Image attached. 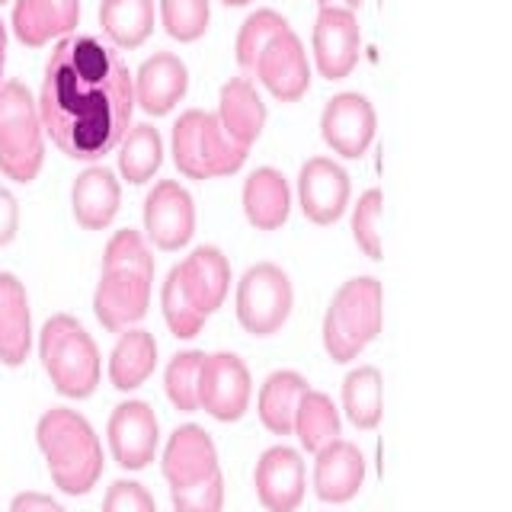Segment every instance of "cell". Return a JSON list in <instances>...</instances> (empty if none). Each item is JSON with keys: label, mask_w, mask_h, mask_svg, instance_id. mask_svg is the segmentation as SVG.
Masks as SVG:
<instances>
[{"label": "cell", "mask_w": 512, "mask_h": 512, "mask_svg": "<svg viewBox=\"0 0 512 512\" xmlns=\"http://www.w3.org/2000/svg\"><path fill=\"white\" fill-rule=\"evenodd\" d=\"M16 231H20V202L10 189L0 186V247L13 244Z\"/></svg>", "instance_id": "40"}, {"label": "cell", "mask_w": 512, "mask_h": 512, "mask_svg": "<svg viewBox=\"0 0 512 512\" xmlns=\"http://www.w3.org/2000/svg\"><path fill=\"white\" fill-rule=\"evenodd\" d=\"M151 276L135 269H103L100 285L93 292V314L109 333L135 327L148 314L151 304Z\"/></svg>", "instance_id": "9"}, {"label": "cell", "mask_w": 512, "mask_h": 512, "mask_svg": "<svg viewBox=\"0 0 512 512\" xmlns=\"http://www.w3.org/2000/svg\"><path fill=\"white\" fill-rule=\"evenodd\" d=\"M10 512H64L61 503H55L52 496L36 493V490H26V493H16Z\"/></svg>", "instance_id": "41"}, {"label": "cell", "mask_w": 512, "mask_h": 512, "mask_svg": "<svg viewBox=\"0 0 512 512\" xmlns=\"http://www.w3.org/2000/svg\"><path fill=\"white\" fill-rule=\"evenodd\" d=\"M42 132L71 160L106 157L132 128L135 80L112 45L93 36H64L45 61L39 93Z\"/></svg>", "instance_id": "1"}, {"label": "cell", "mask_w": 512, "mask_h": 512, "mask_svg": "<svg viewBox=\"0 0 512 512\" xmlns=\"http://www.w3.org/2000/svg\"><path fill=\"white\" fill-rule=\"evenodd\" d=\"M45 141L32 93L20 84L0 87V173L13 183H32L42 170Z\"/></svg>", "instance_id": "5"}, {"label": "cell", "mask_w": 512, "mask_h": 512, "mask_svg": "<svg viewBox=\"0 0 512 512\" xmlns=\"http://www.w3.org/2000/svg\"><path fill=\"white\" fill-rule=\"evenodd\" d=\"M157 368V343L148 330L128 327L119 343L109 352V381L116 391H135L154 375Z\"/></svg>", "instance_id": "26"}, {"label": "cell", "mask_w": 512, "mask_h": 512, "mask_svg": "<svg viewBox=\"0 0 512 512\" xmlns=\"http://www.w3.org/2000/svg\"><path fill=\"white\" fill-rule=\"evenodd\" d=\"M375 125V109L362 93H336L320 116V135L340 157L356 160L372 144Z\"/></svg>", "instance_id": "13"}, {"label": "cell", "mask_w": 512, "mask_h": 512, "mask_svg": "<svg viewBox=\"0 0 512 512\" xmlns=\"http://www.w3.org/2000/svg\"><path fill=\"white\" fill-rule=\"evenodd\" d=\"M100 26L112 48H138L154 32V0H103Z\"/></svg>", "instance_id": "27"}, {"label": "cell", "mask_w": 512, "mask_h": 512, "mask_svg": "<svg viewBox=\"0 0 512 512\" xmlns=\"http://www.w3.org/2000/svg\"><path fill=\"white\" fill-rule=\"evenodd\" d=\"M103 269H135V272H144V276L154 279V256L138 231L125 228V231L112 234V240L106 244Z\"/></svg>", "instance_id": "36"}, {"label": "cell", "mask_w": 512, "mask_h": 512, "mask_svg": "<svg viewBox=\"0 0 512 512\" xmlns=\"http://www.w3.org/2000/svg\"><path fill=\"white\" fill-rule=\"evenodd\" d=\"M103 512H157L154 496L135 480H116L103 496Z\"/></svg>", "instance_id": "39"}, {"label": "cell", "mask_w": 512, "mask_h": 512, "mask_svg": "<svg viewBox=\"0 0 512 512\" xmlns=\"http://www.w3.org/2000/svg\"><path fill=\"white\" fill-rule=\"evenodd\" d=\"M295 292L276 263H256L237 282V320L250 336H272L292 314Z\"/></svg>", "instance_id": "7"}, {"label": "cell", "mask_w": 512, "mask_h": 512, "mask_svg": "<svg viewBox=\"0 0 512 512\" xmlns=\"http://www.w3.org/2000/svg\"><path fill=\"white\" fill-rule=\"evenodd\" d=\"M381 192L368 189L365 196L359 199L356 212H352V237H356L359 250L368 256V260H381Z\"/></svg>", "instance_id": "37"}, {"label": "cell", "mask_w": 512, "mask_h": 512, "mask_svg": "<svg viewBox=\"0 0 512 512\" xmlns=\"http://www.w3.org/2000/svg\"><path fill=\"white\" fill-rule=\"evenodd\" d=\"M381 372L375 365H362L356 372H349L343 381V410L349 423L356 429H375L381 423Z\"/></svg>", "instance_id": "31"}, {"label": "cell", "mask_w": 512, "mask_h": 512, "mask_svg": "<svg viewBox=\"0 0 512 512\" xmlns=\"http://www.w3.org/2000/svg\"><path fill=\"white\" fill-rule=\"evenodd\" d=\"M221 4H228V7H247L250 0H221Z\"/></svg>", "instance_id": "44"}, {"label": "cell", "mask_w": 512, "mask_h": 512, "mask_svg": "<svg viewBox=\"0 0 512 512\" xmlns=\"http://www.w3.org/2000/svg\"><path fill=\"white\" fill-rule=\"evenodd\" d=\"M362 32L356 13L346 10H320L314 23V61L327 80H343L359 61Z\"/></svg>", "instance_id": "17"}, {"label": "cell", "mask_w": 512, "mask_h": 512, "mask_svg": "<svg viewBox=\"0 0 512 512\" xmlns=\"http://www.w3.org/2000/svg\"><path fill=\"white\" fill-rule=\"evenodd\" d=\"M109 452L119 468L141 471L154 461L157 442H160V423L151 404L144 400H125L109 416Z\"/></svg>", "instance_id": "11"}, {"label": "cell", "mask_w": 512, "mask_h": 512, "mask_svg": "<svg viewBox=\"0 0 512 512\" xmlns=\"http://www.w3.org/2000/svg\"><path fill=\"white\" fill-rule=\"evenodd\" d=\"M292 212V192L279 170L260 167L244 183V215L256 231H276Z\"/></svg>", "instance_id": "25"}, {"label": "cell", "mask_w": 512, "mask_h": 512, "mask_svg": "<svg viewBox=\"0 0 512 512\" xmlns=\"http://www.w3.org/2000/svg\"><path fill=\"white\" fill-rule=\"evenodd\" d=\"M215 474H221V468H218V452L212 436L196 423L176 429L164 448V477L170 490L196 487Z\"/></svg>", "instance_id": "15"}, {"label": "cell", "mask_w": 512, "mask_h": 512, "mask_svg": "<svg viewBox=\"0 0 512 512\" xmlns=\"http://www.w3.org/2000/svg\"><path fill=\"white\" fill-rule=\"evenodd\" d=\"M384 292L372 276L349 279L324 314V349L333 362H352L381 333Z\"/></svg>", "instance_id": "4"}, {"label": "cell", "mask_w": 512, "mask_h": 512, "mask_svg": "<svg viewBox=\"0 0 512 512\" xmlns=\"http://www.w3.org/2000/svg\"><path fill=\"white\" fill-rule=\"evenodd\" d=\"M256 496L269 512H295L304 500V461L295 448L276 445L263 452L253 471Z\"/></svg>", "instance_id": "16"}, {"label": "cell", "mask_w": 512, "mask_h": 512, "mask_svg": "<svg viewBox=\"0 0 512 512\" xmlns=\"http://www.w3.org/2000/svg\"><path fill=\"white\" fill-rule=\"evenodd\" d=\"M285 26H288L285 16H279L276 10L250 13L244 20V26H240V36H237V64H240V68L253 74V64L266 48V42L276 36V32H282Z\"/></svg>", "instance_id": "35"}, {"label": "cell", "mask_w": 512, "mask_h": 512, "mask_svg": "<svg viewBox=\"0 0 512 512\" xmlns=\"http://www.w3.org/2000/svg\"><path fill=\"white\" fill-rule=\"evenodd\" d=\"M160 308H164V320H167V327L176 340H192V336H196L205 324V317L192 308L189 295L183 292V282H180V276H176V266L170 269L164 288H160Z\"/></svg>", "instance_id": "34"}, {"label": "cell", "mask_w": 512, "mask_h": 512, "mask_svg": "<svg viewBox=\"0 0 512 512\" xmlns=\"http://www.w3.org/2000/svg\"><path fill=\"white\" fill-rule=\"evenodd\" d=\"M218 122L234 144H240L244 151H250V144L263 135L266 125V103L260 100V93L250 84L247 77H231L221 87L218 100Z\"/></svg>", "instance_id": "24"}, {"label": "cell", "mask_w": 512, "mask_h": 512, "mask_svg": "<svg viewBox=\"0 0 512 512\" xmlns=\"http://www.w3.org/2000/svg\"><path fill=\"white\" fill-rule=\"evenodd\" d=\"M119 202H122V189H119L116 173L109 167L93 164L80 173L71 186V212L84 231L109 228L112 218L119 215Z\"/></svg>", "instance_id": "22"}, {"label": "cell", "mask_w": 512, "mask_h": 512, "mask_svg": "<svg viewBox=\"0 0 512 512\" xmlns=\"http://www.w3.org/2000/svg\"><path fill=\"white\" fill-rule=\"evenodd\" d=\"M295 436L304 452H317L327 442L340 436V413H336L333 400L320 391H304L295 410Z\"/></svg>", "instance_id": "30"}, {"label": "cell", "mask_w": 512, "mask_h": 512, "mask_svg": "<svg viewBox=\"0 0 512 512\" xmlns=\"http://www.w3.org/2000/svg\"><path fill=\"white\" fill-rule=\"evenodd\" d=\"M301 212L314 224L340 221L349 205V176L330 157H311L298 173Z\"/></svg>", "instance_id": "14"}, {"label": "cell", "mask_w": 512, "mask_h": 512, "mask_svg": "<svg viewBox=\"0 0 512 512\" xmlns=\"http://www.w3.org/2000/svg\"><path fill=\"white\" fill-rule=\"evenodd\" d=\"M32 349V314L26 285L13 272H0V362L20 368Z\"/></svg>", "instance_id": "23"}, {"label": "cell", "mask_w": 512, "mask_h": 512, "mask_svg": "<svg viewBox=\"0 0 512 512\" xmlns=\"http://www.w3.org/2000/svg\"><path fill=\"white\" fill-rule=\"evenodd\" d=\"M253 74L260 77V84L282 103H295L308 93L311 87L308 55H304V45L292 32V26H285L266 42V48L253 64Z\"/></svg>", "instance_id": "10"}, {"label": "cell", "mask_w": 512, "mask_h": 512, "mask_svg": "<svg viewBox=\"0 0 512 512\" xmlns=\"http://www.w3.org/2000/svg\"><path fill=\"white\" fill-rule=\"evenodd\" d=\"M250 404V372L234 352H212L199 372V410L221 423H237Z\"/></svg>", "instance_id": "8"}, {"label": "cell", "mask_w": 512, "mask_h": 512, "mask_svg": "<svg viewBox=\"0 0 512 512\" xmlns=\"http://www.w3.org/2000/svg\"><path fill=\"white\" fill-rule=\"evenodd\" d=\"M247 151L234 144L218 122V116L189 109L173 125V164L189 180H215L244 167Z\"/></svg>", "instance_id": "6"}, {"label": "cell", "mask_w": 512, "mask_h": 512, "mask_svg": "<svg viewBox=\"0 0 512 512\" xmlns=\"http://www.w3.org/2000/svg\"><path fill=\"white\" fill-rule=\"evenodd\" d=\"M320 10H346V13H356L362 7V0H317Z\"/></svg>", "instance_id": "42"}, {"label": "cell", "mask_w": 512, "mask_h": 512, "mask_svg": "<svg viewBox=\"0 0 512 512\" xmlns=\"http://www.w3.org/2000/svg\"><path fill=\"white\" fill-rule=\"evenodd\" d=\"M39 359L61 397L84 400L100 384V349L77 317L55 314L39 333Z\"/></svg>", "instance_id": "3"}, {"label": "cell", "mask_w": 512, "mask_h": 512, "mask_svg": "<svg viewBox=\"0 0 512 512\" xmlns=\"http://www.w3.org/2000/svg\"><path fill=\"white\" fill-rule=\"evenodd\" d=\"M314 461V493L324 503H349L362 490L365 458L352 442L336 436L324 448H317Z\"/></svg>", "instance_id": "18"}, {"label": "cell", "mask_w": 512, "mask_h": 512, "mask_svg": "<svg viewBox=\"0 0 512 512\" xmlns=\"http://www.w3.org/2000/svg\"><path fill=\"white\" fill-rule=\"evenodd\" d=\"M202 359L205 352L199 349H186L180 356H173L167 365V397L176 410L183 413H196L199 410V372H202Z\"/></svg>", "instance_id": "32"}, {"label": "cell", "mask_w": 512, "mask_h": 512, "mask_svg": "<svg viewBox=\"0 0 512 512\" xmlns=\"http://www.w3.org/2000/svg\"><path fill=\"white\" fill-rule=\"evenodd\" d=\"M176 276H180L192 308L208 317L221 308V301L231 288V263L218 247H196L176 266Z\"/></svg>", "instance_id": "19"}, {"label": "cell", "mask_w": 512, "mask_h": 512, "mask_svg": "<svg viewBox=\"0 0 512 512\" xmlns=\"http://www.w3.org/2000/svg\"><path fill=\"white\" fill-rule=\"evenodd\" d=\"M212 10L208 0H160V23L176 42H196L205 36Z\"/></svg>", "instance_id": "33"}, {"label": "cell", "mask_w": 512, "mask_h": 512, "mask_svg": "<svg viewBox=\"0 0 512 512\" xmlns=\"http://www.w3.org/2000/svg\"><path fill=\"white\" fill-rule=\"evenodd\" d=\"M80 23V0H16L13 36L29 48H42L52 39L71 36Z\"/></svg>", "instance_id": "20"}, {"label": "cell", "mask_w": 512, "mask_h": 512, "mask_svg": "<svg viewBox=\"0 0 512 512\" xmlns=\"http://www.w3.org/2000/svg\"><path fill=\"white\" fill-rule=\"evenodd\" d=\"M144 231L157 250H180L196 231V205L176 180H160L144 199Z\"/></svg>", "instance_id": "12"}, {"label": "cell", "mask_w": 512, "mask_h": 512, "mask_svg": "<svg viewBox=\"0 0 512 512\" xmlns=\"http://www.w3.org/2000/svg\"><path fill=\"white\" fill-rule=\"evenodd\" d=\"M176 512H221L224 506V477L215 474L196 487L170 490Z\"/></svg>", "instance_id": "38"}, {"label": "cell", "mask_w": 512, "mask_h": 512, "mask_svg": "<svg viewBox=\"0 0 512 512\" xmlns=\"http://www.w3.org/2000/svg\"><path fill=\"white\" fill-rule=\"evenodd\" d=\"M0 4H7V0H0Z\"/></svg>", "instance_id": "45"}, {"label": "cell", "mask_w": 512, "mask_h": 512, "mask_svg": "<svg viewBox=\"0 0 512 512\" xmlns=\"http://www.w3.org/2000/svg\"><path fill=\"white\" fill-rule=\"evenodd\" d=\"M132 80H135V103L148 112V116H167L189 90L186 64L170 52L151 55Z\"/></svg>", "instance_id": "21"}, {"label": "cell", "mask_w": 512, "mask_h": 512, "mask_svg": "<svg viewBox=\"0 0 512 512\" xmlns=\"http://www.w3.org/2000/svg\"><path fill=\"white\" fill-rule=\"evenodd\" d=\"M4 68H7V26L0 20V77H4Z\"/></svg>", "instance_id": "43"}, {"label": "cell", "mask_w": 512, "mask_h": 512, "mask_svg": "<svg viewBox=\"0 0 512 512\" xmlns=\"http://www.w3.org/2000/svg\"><path fill=\"white\" fill-rule=\"evenodd\" d=\"M308 391V381L298 372H272L260 388V420L276 436H292L295 410L301 394Z\"/></svg>", "instance_id": "28"}, {"label": "cell", "mask_w": 512, "mask_h": 512, "mask_svg": "<svg viewBox=\"0 0 512 512\" xmlns=\"http://www.w3.org/2000/svg\"><path fill=\"white\" fill-rule=\"evenodd\" d=\"M36 442L45 455L52 484L68 496H84L103 477V445L87 416L68 407H52L36 426Z\"/></svg>", "instance_id": "2"}, {"label": "cell", "mask_w": 512, "mask_h": 512, "mask_svg": "<svg viewBox=\"0 0 512 512\" xmlns=\"http://www.w3.org/2000/svg\"><path fill=\"white\" fill-rule=\"evenodd\" d=\"M160 164H164V141H160L157 128L148 125V122L128 128L125 138L119 141V173H122V180H128L132 186H141L160 170Z\"/></svg>", "instance_id": "29"}]
</instances>
